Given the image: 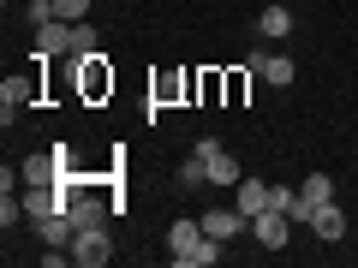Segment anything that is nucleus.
I'll return each instance as SVG.
<instances>
[{"instance_id": "1", "label": "nucleus", "mask_w": 358, "mask_h": 268, "mask_svg": "<svg viewBox=\"0 0 358 268\" xmlns=\"http://www.w3.org/2000/svg\"><path fill=\"white\" fill-rule=\"evenodd\" d=\"M167 251H173L179 268H209V262H221V239H209L203 221H173V227H167Z\"/></svg>"}, {"instance_id": "2", "label": "nucleus", "mask_w": 358, "mask_h": 268, "mask_svg": "<svg viewBox=\"0 0 358 268\" xmlns=\"http://www.w3.org/2000/svg\"><path fill=\"white\" fill-rule=\"evenodd\" d=\"M36 96H42V84H36V72H18V77H6L0 84V119L13 126L24 107H36Z\"/></svg>"}, {"instance_id": "3", "label": "nucleus", "mask_w": 358, "mask_h": 268, "mask_svg": "<svg viewBox=\"0 0 358 268\" xmlns=\"http://www.w3.org/2000/svg\"><path fill=\"white\" fill-rule=\"evenodd\" d=\"M72 262H84V268H108V262H114V239H108V227L72 232Z\"/></svg>"}, {"instance_id": "4", "label": "nucleus", "mask_w": 358, "mask_h": 268, "mask_svg": "<svg viewBox=\"0 0 358 268\" xmlns=\"http://www.w3.org/2000/svg\"><path fill=\"white\" fill-rule=\"evenodd\" d=\"M30 60H72V24H66V18L42 24L36 42H30Z\"/></svg>"}, {"instance_id": "5", "label": "nucleus", "mask_w": 358, "mask_h": 268, "mask_svg": "<svg viewBox=\"0 0 358 268\" xmlns=\"http://www.w3.org/2000/svg\"><path fill=\"white\" fill-rule=\"evenodd\" d=\"M251 239L263 244V251H287V239H293V215H281V209L251 215Z\"/></svg>"}, {"instance_id": "6", "label": "nucleus", "mask_w": 358, "mask_h": 268, "mask_svg": "<svg viewBox=\"0 0 358 268\" xmlns=\"http://www.w3.org/2000/svg\"><path fill=\"white\" fill-rule=\"evenodd\" d=\"M197 155H203V167H209V185H227V191H233V185L245 179V173H239V161L221 149V137H203V143H197Z\"/></svg>"}, {"instance_id": "7", "label": "nucleus", "mask_w": 358, "mask_h": 268, "mask_svg": "<svg viewBox=\"0 0 358 268\" xmlns=\"http://www.w3.org/2000/svg\"><path fill=\"white\" fill-rule=\"evenodd\" d=\"M251 77H263V84L287 89V84H293V77H299V60H287V54L263 48V54H251Z\"/></svg>"}, {"instance_id": "8", "label": "nucleus", "mask_w": 358, "mask_h": 268, "mask_svg": "<svg viewBox=\"0 0 358 268\" xmlns=\"http://www.w3.org/2000/svg\"><path fill=\"white\" fill-rule=\"evenodd\" d=\"M66 221H72V232H84V227H108V209H102V197L72 191V197H66Z\"/></svg>"}, {"instance_id": "9", "label": "nucleus", "mask_w": 358, "mask_h": 268, "mask_svg": "<svg viewBox=\"0 0 358 268\" xmlns=\"http://www.w3.org/2000/svg\"><path fill=\"white\" fill-rule=\"evenodd\" d=\"M245 227H251V221L239 215V203H215V209H203V232H209V239H221V244H227L233 232H245Z\"/></svg>"}, {"instance_id": "10", "label": "nucleus", "mask_w": 358, "mask_h": 268, "mask_svg": "<svg viewBox=\"0 0 358 268\" xmlns=\"http://www.w3.org/2000/svg\"><path fill=\"white\" fill-rule=\"evenodd\" d=\"M78 89H84V96H108V89H114L108 54H84V60H78Z\"/></svg>"}, {"instance_id": "11", "label": "nucleus", "mask_w": 358, "mask_h": 268, "mask_svg": "<svg viewBox=\"0 0 358 268\" xmlns=\"http://www.w3.org/2000/svg\"><path fill=\"white\" fill-rule=\"evenodd\" d=\"M310 232H317L322 244H341V239H346V209L334 203V197H329V203H317V215H310Z\"/></svg>"}, {"instance_id": "12", "label": "nucleus", "mask_w": 358, "mask_h": 268, "mask_svg": "<svg viewBox=\"0 0 358 268\" xmlns=\"http://www.w3.org/2000/svg\"><path fill=\"white\" fill-rule=\"evenodd\" d=\"M233 203H239L245 221L263 215V209H268V185H263V179H239V185H233Z\"/></svg>"}, {"instance_id": "13", "label": "nucleus", "mask_w": 358, "mask_h": 268, "mask_svg": "<svg viewBox=\"0 0 358 268\" xmlns=\"http://www.w3.org/2000/svg\"><path fill=\"white\" fill-rule=\"evenodd\" d=\"M257 30H263L268 42L293 36V13H287V6H263V13H257Z\"/></svg>"}, {"instance_id": "14", "label": "nucleus", "mask_w": 358, "mask_h": 268, "mask_svg": "<svg viewBox=\"0 0 358 268\" xmlns=\"http://www.w3.org/2000/svg\"><path fill=\"white\" fill-rule=\"evenodd\" d=\"M299 197H305V209L317 215V203H329V197H334V179L329 173H310L305 185H299Z\"/></svg>"}, {"instance_id": "15", "label": "nucleus", "mask_w": 358, "mask_h": 268, "mask_svg": "<svg viewBox=\"0 0 358 268\" xmlns=\"http://www.w3.org/2000/svg\"><path fill=\"white\" fill-rule=\"evenodd\" d=\"M84 54H102V42H96V24H72V60H84Z\"/></svg>"}, {"instance_id": "16", "label": "nucleus", "mask_w": 358, "mask_h": 268, "mask_svg": "<svg viewBox=\"0 0 358 268\" xmlns=\"http://www.w3.org/2000/svg\"><path fill=\"white\" fill-rule=\"evenodd\" d=\"M179 185H185V191H197V185H209V167H203V155H192V161L179 167Z\"/></svg>"}, {"instance_id": "17", "label": "nucleus", "mask_w": 358, "mask_h": 268, "mask_svg": "<svg viewBox=\"0 0 358 268\" xmlns=\"http://www.w3.org/2000/svg\"><path fill=\"white\" fill-rule=\"evenodd\" d=\"M24 18H30V30H42V24H54V18H60V6H54V0H30Z\"/></svg>"}, {"instance_id": "18", "label": "nucleus", "mask_w": 358, "mask_h": 268, "mask_svg": "<svg viewBox=\"0 0 358 268\" xmlns=\"http://www.w3.org/2000/svg\"><path fill=\"white\" fill-rule=\"evenodd\" d=\"M54 6H60L66 24H84V13H90V0H54Z\"/></svg>"}]
</instances>
